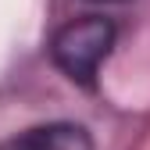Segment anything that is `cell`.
I'll list each match as a JSON object with an SVG mask.
<instances>
[{
  "label": "cell",
  "instance_id": "1",
  "mask_svg": "<svg viewBox=\"0 0 150 150\" xmlns=\"http://www.w3.org/2000/svg\"><path fill=\"white\" fill-rule=\"evenodd\" d=\"M111 47H115V25L107 18L86 14V18H75V22H68L54 32L50 57L71 82L93 86L97 82V68L111 54Z\"/></svg>",
  "mask_w": 150,
  "mask_h": 150
},
{
  "label": "cell",
  "instance_id": "2",
  "mask_svg": "<svg viewBox=\"0 0 150 150\" xmlns=\"http://www.w3.org/2000/svg\"><path fill=\"white\" fill-rule=\"evenodd\" d=\"M0 150H93V139L82 125L54 122V125H36L29 132L0 143Z\"/></svg>",
  "mask_w": 150,
  "mask_h": 150
}]
</instances>
